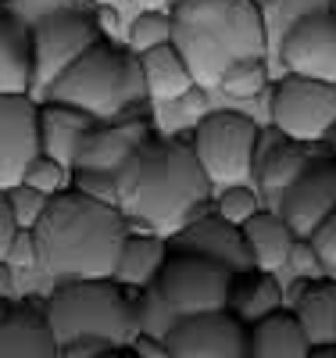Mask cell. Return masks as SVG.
I'll list each match as a JSON object with an SVG mask.
<instances>
[{
  "label": "cell",
  "instance_id": "cell-25",
  "mask_svg": "<svg viewBox=\"0 0 336 358\" xmlns=\"http://www.w3.org/2000/svg\"><path fill=\"white\" fill-rule=\"evenodd\" d=\"M140 65H143V79H147V94H150V101H158V104H175L190 86H197L187 57L179 54V47L172 40L143 50Z\"/></svg>",
  "mask_w": 336,
  "mask_h": 358
},
{
  "label": "cell",
  "instance_id": "cell-16",
  "mask_svg": "<svg viewBox=\"0 0 336 358\" xmlns=\"http://www.w3.org/2000/svg\"><path fill=\"white\" fill-rule=\"evenodd\" d=\"M315 155H319L315 143L290 140L279 129H272V133L261 129V136H258V158H254V176H258L261 197H268L272 208H276V201L283 197V190L312 165Z\"/></svg>",
  "mask_w": 336,
  "mask_h": 358
},
{
  "label": "cell",
  "instance_id": "cell-47",
  "mask_svg": "<svg viewBox=\"0 0 336 358\" xmlns=\"http://www.w3.org/2000/svg\"><path fill=\"white\" fill-rule=\"evenodd\" d=\"M0 8H4V0H0Z\"/></svg>",
  "mask_w": 336,
  "mask_h": 358
},
{
  "label": "cell",
  "instance_id": "cell-34",
  "mask_svg": "<svg viewBox=\"0 0 336 358\" xmlns=\"http://www.w3.org/2000/svg\"><path fill=\"white\" fill-rule=\"evenodd\" d=\"M4 8L22 18L25 25H36L40 18L47 15H57V11H68V8H89V0H4Z\"/></svg>",
  "mask_w": 336,
  "mask_h": 358
},
{
  "label": "cell",
  "instance_id": "cell-30",
  "mask_svg": "<svg viewBox=\"0 0 336 358\" xmlns=\"http://www.w3.org/2000/svg\"><path fill=\"white\" fill-rule=\"evenodd\" d=\"M22 179H25L29 187L43 190L47 197H54V194H61L65 187H72V169L65 162H57L54 155H47V151H36L33 162L25 165Z\"/></svg>",
  "mask_w": 336,
  "mask_h": 358
},
{
  "label": "cell",
  "instance_id": "cell-8",
  "mask_svg": "<svg viewBox=\"0 0 336 358\" xmlns=\"http://www.w3.org/2000/svg\"><path fill=\"white\" fill-rule=\"evenodd\" d=\"M272 129H279L300 143H326L336 126V83L283 72V79L272 86Z\"/></svg>",
  "mask_w": 336,
  "mask_h": 358
},
{
  "label": "cell",
  "instance_id": "cell-7",
  "mask_svg": "<svg viewBox=\"0 0 336 358\" xmlns=\"http://www.w3.org/2000/svg\"><path fill=\"white\" fill-rule=\"evenodd\" d=\"M29 40H33V97H47L54 79L82 50L104 40V29L94 8H68V11L47 15L36 25H29Z\"/></svg>",
  "mask_w": 336,
  "mask_h": 358
},
{
  "label": "cell",
  "instance_id": "cell-4",
  "mask_svg": "<svg viewBox=\"0 0 336 358\" xmlns=\"http://www.w3.org/2000/svg\"><path fill=\"white\" fill-rule=\"evenodd\" d=\"M50 101H65L79 111H86L97 122L122 115H140L147 111V79L140 54L115 47L108 36L97 40L89 50H82L75 62L54 79L47 90Z\"/></svg>",
  "mask_w": 336,
  "mask_h": 358
},
{
  "label": "cell",
  "instance_id": "cell-12",
  "mask_svg": "<svg viewBox=\"0 0 336 358\" xmlns=\"http://www.w3.org/2000/svg\"><path fill=\"white\" fill-rule=\"evenodd\" d=\"M333 208H336V158L333 155H315L312 165L276 201V212L286 219V226L297 236H312Z\"/></svg>",
  "mask_w": 336,
  "mask_h": 358
},
{
  "label": "cell",
  "instance_id": "cell-23",
  "mask_svg": "<svg viewBox=\"0 0 336 358\" xmlns=\"http://www.w3.org/2000/svg\"><path fill=\"white\" fill-rule=\"evenodd\" d=\"M0 94H33V40L29 25L0 8Z\"/></svg>",
  "mask_w": 336,
  "mask_h": 358
},
{
  "label": "cell",
  "instance_id": "cell-5",
  "mask_svg": "<svg viewBox=\"0 0 336 358\" xmlns=\"http://www.w3.org/2000/svg\"><path fill=\"white\" fill-rule=\"evenodd\" d=\"M43 312L57 348L72 337H108L111 344L129 348V341L140 334L133 290L115 276L57 280Z\"/></svg>",
  "mask_w": 336,
  "mask_h": 358
},
{
  "label": "cell",
  "instance_id": "cell-29",
  "mask_svg": "<svg viewBox=\"0 0 336 358\" xmlns=\"http://www.w3.org/2000/svg\"><path fill=\"white\" fill-rule=\"evenodd\" d=\"M126 40H129L133 54H143V50L158 47V43H168L172 40V15H168V8H143L129 22Z\"/></svg>",
  "mask_w": 336,
  "mask_h": 358
},
{
  "label": "cell",
  "instance_id": "cell-38",
  "mask_svg": "<svg viewBox=\"0 0 336 358\" xmlns=\"http://www.w3.org/2000/svg\"><path fill=\"white\" fill-rule=\"evenodd\" d=\"M286 265H293V273H297V276H322L319 251H315V244L308 241V236H297V241H293V248H290V262H286Z\"/></svg>",
  "mask_w": 336,
  "mask_h": 358
},
{
  "label": "cell",
  "instance_id": "cell-37",
  "mask_svg": "<svg viewBox=\"0 0 336 358\" xmlns=\"http://www.w3.org/2000/svg\"><path fill=\"white\" fill-rule=\"evenodd\" d=\"M118 351H122V344H111L108 337H72L57 348L61 358H108Z\"/></svg>",
  "mask_w": 336,
  "mask_h": 358
},
{
  "label": "cell",
  "instance_id": "cell-1",
  "mask_svg": "<svg viewBox=\"0 0 336 358\" xmlns=\"http://www.w3.org/2000/svg\"><path fill=\"white\" fill-rule=\"evenodd\" d=\"M118 208L129 226L154 233H175L182 222L200 215L211 201V179L197 162L190 136H147L118 165Z\"/></svg>",
  "mask_w": 336,
  "mask_h": 358
},
{
  "label": "cell",
  "instance_id": "cell-11",
  "mask_svg": "<svg viewBox=\"0 0 336 358\" xmlns=\"http://www.w3.org/2000/svg\"><path fill=\"white\" fill-rule=\"evenodd\" d=\"M272 57H279L283 72L336 83V15L333 8L304 15L283 36V43L276 47Z\"/></svg>",
  "mask_w": 336,
  "mask_h": 358
},
{
  "label": "cell",
  "instance_id": "cell-32",
  "mask_svg": "<svg viewBox=\"0 0 336 358\" xmlns=\"http://www.w3.org/2000/svg\"><path fill=\"white\" fill-rule=\"evenodd\" d=\"M8 204H11V215H15V226H22V229H33L36 222H40V215H43V208H47V194L43 190H36V187H29L25 179H18V183H11L8 190Z\"/></svg>",
  "mask_w": 336,
  "mask_h": 358
},
{
  "label": "cell",
  "instance_id": "cell-35",
  "mask_svg": "<svg viewBox=\"0 0 336 358\" xmlns=\"http://www.w3.org/2000/svg\"><path fill=\"white\" fill-rule=\"evenodd\" d=\"M4 262H8L11 268H33V265H40L36 233L18 226V229H15V236H11V244H8V251H4Z\"/></svg>",
  "mask_w": 336,
  "mask_h": 358
},
{
  "label": "cell",
  "instance_id": "cell-31",
  "mask_svg": "<svg viewBox=\"0 0 336 358\" xmlns=\"http://www.w3.org/2000/svg\"><path fill=\"white\" fill-rule=\"evenodd\" d=\"M258 208H261V190H254L247 183H229L215 197V215H222L226 222H236V226L247 222Z\"/></svg>",
  "mask_w": 336,
  "mask_h": 358
},
{
  "label": "cell",
  "instance_id": "cell-42",
  "mask_svg": "<svg viewBox=\"0 0 336 358\" xmlns=\"http://www.w3.org/2000/svg\"><path fill=\"white\" fill-rule=\"evenodd\" d=\"M326 143H329V155H333V158H336V126H333V133H329V136H326Z\"/></svg>",
  "mask_w": 336,
  "mask_h": 358
},
{
  "label": "cell",
  "instance_id": "cell-36",
  "mask_svg": "<svg viewBox=\"0 0 336 358\" xmlns=\"http://www.w3.org/2000/svg\"><path fill=\"white\" fill-rule=\"evenodd\" d=\"M319 251V262H322V273L326 276H336V208L322 219V226L308 236Z\"/></svg>",
  "mask_w": 336,
  "mask_h": 358
},
{
  "label": "cell",
  "instance_id": "cell-45",
  "mask_svg": "<svg viewBox=\"0 0 336 358\" xmlns=\"http://www.w3.org/2000/svg\"><path fill=\"white\" fill-rule=\"evenodd\" d=\"M329 8H333V15H336V0H333V4H329Z\"/></svg>",
  "mask_w": 336,
  "mask_h": 358
},
{
  "label": "cell",
  "instance_id": "cell-40",
  "mask_svg": "<svg viewBox=\"0 0 336 358\" xmlns=\"http://www.w3.org/2000/svg\"><path fill=\"white\" fill-rule=\"evenodd\" d=\"M15 215H11V204H8V194L0 190V258H4L8 244H11V236H15Z\"/></svg>",
  "mask_w": 336,
  "mask_h": 358
},
{
  "label": "cell",
  "instance_id": "cell-17",
  "mask_svg": "<svg viewBox=\"0 0 336 358\" xmlns=\"http://www.w3.org/2000/svg\"><path fill=\"white\" fill-rule=\"evenodd\" d=\"M57 341L43 308L0 297V358H54Z\"/></svg>",
  "mask_w": 336,
  "mask_h": 358
},
{
  "label": "cell",
  "instance_id": "cell-43",
  "mask_svg": "<svg viewBox=\"0 0 336 358\" xmlns=\"http://www.w3.org/2000/svg\"><path fill=\"white\" fill-rule=\"evenodd\" d=\"M136 4H154V8H168V0H136Z\"/></svg>",
  "mask_w": 336,
  "mask_h": 358
},
{
  "label": "cell",
  "instance_id": "cell-19",
  "mask_svg": "<svg viewBox=\"0 0 336 358\" xmlns=\"http://www.w3.org/2000/svg\"><path fill=\"white\" fill-rule=\"evenodd\" d=\"M168 258V236L154 233V229H129L126 241L118 248V262H115V280L129 290H140L147 283H154L161 265Z\"/></svg>",
  "mask_w": 336,
  "mask_h": 358
},
{
  "label": "cell",
  "instance_id": "cell-26",
  "mask_svg": "<svg viewBox=\"0 0 336 358\" xmlns=\"http://www.w3.org/2000/svg\"><path fill=\"white\" fill-rule=\"evenodd\" d=\"M258 11H261V25H265V47H268V57L276 54V47L283 43V36L290 29L312 11H322L329 8L333 0H254Z\"/></svg>",
  "mask_w": 336,
  "mask_h": 358
},
{
  "label": "cell",
  "instance_id": "cell-22",
  "mask_svg": "<svg viewBox=\"0 0 336 358\" xmlns=\"http://www.w3.org/2000/svg\"><path fill=\"white\" fill-rule=\"evenodd\" d=\"M243 229V244H247V255L258 268H268V273H279V268L290 262V248L297 241V233L286 226V219L276 212V208H258V212L240 226Z\"/></svg>",
  "mask_w": 336,
  "mask_h": 358
},
{
  "label": "cell",
  "instance_id": "cell-21",
  "mask_svg": "<svg viewBox=\"0 0 336 358\" xmlns=\"http://www.w3.org/2000/svg\"><path fill=\"white\" fill-rule=\"evenodd\" d=\"M308 334L312 348L315 344H336V276H300L297 297L290 305Z\"/></svg>",
  "mask_w": 336,
  "mask_h": 358
},
{
  "label": "cell",
  "instance_id": "cell-39",
  "mask_svg": "<svg viewBox=\"0 0 336 358\" xmlns=\"http://www.w3.org/2000/svg\"><path fill=\"white\" fill-rule=\"evenodd\" d=\"M129 348H133L136 358H168V344L161 337H154V334H136L129 341Z\"/></svg>",
  "mask_w": 336,
  "mask_h": 358
},
{
  "label": "cell",
  "instance_id": "cell-33",
  "mask_svg": "<svg viewBox=\"0 0 336 358\" xmlns=\"http://www.w3.org/2000/svg\"><path fill=\"white\" fill-rule=\"evenodd\" d=\"M72 187L97 201L118 204V179L111 169H72Z\"/></svg>",
  "mask_w": 336,
  "mask_h": 358
},
{
  "label": "cell",
  "instance_id": "cell-20",
  "mask_svg": "<svg viewBox=\"0 0 336 358\" xmlns=\"http://www.w3.org/2000/svg\"><path fill=\"white\" fill-rule=\"evenodd\" d=\"M312 341L290 305L251 322V358H308Z\"/></svg>",
  "mask_w": 336,
  "mask_h": 358
},
{
  "label": "cell",
  "instance_id": "cell-3",
  "mask_svg": "<svg viewBox=\"0 0 336 358\" xmlns=\"http://www.w3.org/2000/svg\"><path fill=\"white\" fill-rule=\"evenodd\" d=\"M168 15L172 43L200 86H219L226 65L243 54H268L254 0H175Z\"/></svg>",
  "mask_w": 336,
  "mask_h": 358
},
{
  "label": "cell",
  "instance_id": "cell-44",
  "mask_svg": "<svg viewBox=\"0 0 336 358\" xmlns=\"http://www.w3.org/2000/svg\"><path fill=\"white\" fill-rule=\"evenodd\" d=\"M89 4H108V0H89Z\"/></svg>",
  "mask_w": 336,
  "mask_h": 358
},
{
  "label": "cell",
  "instance_id": "cell-14",
  "mask_svg": "<svg viewBox=\"0 0 336 358\" xmlns=\"http://www.w3.org/2000/svg\"><path fill=\"white\" fill-rule=\"evenodd\" d=\"M168 248L172 251H193L204 258H215L222 265H229L233 273L254 265L247 255V244H243V229L236 222H226L215 212H200L190 222H182L175 233H168Z\"/></svg>",
  "mask_w": 336,
  "mask_h": 358
},
{
  "label": "cell",
  "instance_id": "cell-15",
  "mask_svg": "<svg viewBox=\"0 0 336 358\" xmlns=\"http://www.w3.org/2000/svg\"><path fill=\"white\" fill-rule=\"evenodd\" d=\"M147 136H154L150 133V122H147V111L94 122L79 143L72 169H111V172H118V165L126 162Z\"/></svg>",
  "mask_w": 336,
  "mask_h": 358
},
{
  "label": "cell",
  "instance_id": "cell-41",
  "mask_svg": "<svg viewBox=\"0 0 336 358\" xmlns=\"http://www.w3.org/2000/svg\"><path fill=\"white\" fill-rule=\"evenodd\" d=\"M11 290H15V268L0 258V297H11Z\"/></svg>",
  "mask_w": 336,
  "mask_h": 358
},
{
  "label": "cell",
  "instance_id": "cell-10",
  "mask_svg": "<svg viewBox=\"0 0 336 358\" xmlns=\"http://www.w3.org/2000/svg\"><path fill=\"white\" fill-rule=\"evenodd\" d=\"M168 358H251V326L229 308L179 315L165 337Z\"/></svg>",
  "mask_w": 336,
  "mask_h": 358
},
{
  "label": "cell",
  "instance_id": "cell-9",
  "mask_svg": "<svg viewBox=\"0 0 336 358\" xmlns=\"http://www.w3.org/2000/svg\"><path fill=\"white\" fill-rule=\"evenodd\" d=\"M158 290L172 301L179 315H193L207 308H226L229 305V283H233V268L204 258L193 251H172L158 273Z\"/></svg>",
  "mask_w": 336,
  "mask_h": 358
},
{
  "label": "cell",
  "instance_id": "cell-2",
  "mask_svg": "<svg viewBox=\"0 0 336 358\" xmlns=\"http://www.w3.org/2000/svg\"><path fill=\"white\" fill-rule=\"evenodd\" d=\"M129 229L133 226L118 204L65 187L47 201L40 222L33 226L36 248H40V268L54 283L111 276L118 248Z\"/></svg>",
  "mask_w": 336,
  "mask_h": 358
},
{
  "label": "cell",
  "instance_id": "cell-13",
  "mask_svg": "<svg viewBox=\"0 0 336 358\" xmlns=\"http://www.w3.org/2000/svg\"><path fill=\"white\" fill-rule=\"evenodd\" d=\"M40 101L33 94H0V190L18 183L40 151Z\"/></svg>",
  "mask_w": 336,
  "mask_h": 358
},
{
  "label": "cell",
  "instance_id": "cell-27",
  "mask_svg": "<svg viewBox=\"0 0 336 358\" xmlns=\"http://www.w3.org/2000/svg\"><path fill=\"white\" fill-rule=\"evenodd\" d=\"M268 86V54H243L226 65L219 76V90L236 101H254Z\"/></svg>",
  "mask_w": 336,
  "mask_h": 358
},
{
  "label": "cell",
  "instance_id": "cell-24",
  "mask_svg": "<svg viewBox=\"0 0 336 358\" xmlns=\"http://www.w3.org/2000/svg\"><path fill=\"white\" fill-rule=\"evenodd\" d=\"M279 305H286V294L276 280V273H268V268H258V265H247L233 273V283H229V312L240 315L243 322H258L261 315L276 312Z\"/></svg>",
  "mask_w": 336,
  "mask_h": 358
},
{
  "label": "cell",
  "instance_id": "cell-46",
  "mask_svg": "<svg viewBox=\"0 0 336 358\" xmlns=\"http://www.w3.org/2000/svg\"><path fill=\"white\" fill-rule=\"evenodd\" d=\"M172 4H175V0H168V8H172Z\"/></svg>",
  "mask_w": 336,
  "mask_h": 358
},
{
  "label": "cell",
  "instance_id": "cell-18",
  "mask_svg": "<svg viewBox=\"0 0 336 358\" xmlns=\"http://www.w3.org/2000/svg\"><path fill=\"white\" fill-rule=\"evenodd\" d=\"M36 122H40V151L54 155L57 162H65L72 169L79 143H82V136L89 133V126H94L97 118H89L86 111H79V108H72L65 101L43 97Z\"/></svg>",
  "mask_w": 336,
  "mask_h": 358
},
{
  "label": "cell",
  "instance_id": "cell-6",
  "mask_svg": "<svg viewBox=\"0 0 336 358\" xmlns=\"http://www.w3.org/2000/svg\"><path fill=\"white\" fill-rule=\"evenodd\" d=\"M261 126L243 111H204L190 133V147L204 165L211 187L247 183L254 176Z\"/></svg>",
  "mask_w": 336,
  "mask_h": 358
},
{
  "label": "cell",
  "instance_id": "cell-28",
  "mask_svg": "<svg viewBox=\"0 0 336 358\" xmlns=\"http://www.w3.org/2000/svg\"><path fill=\"white\" fill-rule=\"evenodd\" d=\"M133 301H136V326L140 334H154V337H168V330L175 326L179 312L172 308V301L158 290V283H147L140 290H133Z\"/></svg>",
  "mask_w": 336,
  "mask_h": 358
}]
</instances>
